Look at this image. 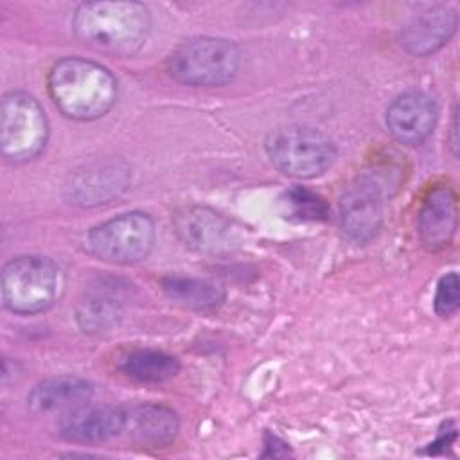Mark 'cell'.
Segmentation results:
<instances>
[{"mask_svg": "<svg viewBox=\"0 0 460 460\" xmlns=\"http://www.w3.org/2000/svg\"><path fill=\"white\" fill-rule=\"evenodd\" d=\"M72 31L88 49L124 58L144 47L151 14L140 2H84L74 13Z\"/></svg>", "mask_w": 460, "mask_h": 460, "instance_id": "obj_1", "label": "cell"}, {"mask_svg": "<svg viewBox=\"0 0 460 460\" xmlns=\"http://www.w3.org/2000/svg\"><path fill=\"white\" fill-rule=\"evenodd\" d=\"M47 92L54 106L72 120L104 117L117 101V81L101 63L84 58H63L47 75Z\"/></svg>", "mask_w": 460, "mask_h": 460, "instance_id": "obj_2", "label": "cell"}, {"mask_svg": "<svg viewBox=\"0 0 460 460\" xmlns=\"http://www.w3.org/2000/svg\"><path fill=\"white\" fill-rule=\"evenodd\" d=\"M167 74L181 84L217 88L239 72L241 50L225 38L198 36L180 43L167 58Z\"/></svg>", "mask_w": 460, "mask_h": 460, "instance_id": "obj_3", "label": "cell"}, {"mask_svg": "<svg viewBox=\"0 0 460 460\" xmlns=\"http://www.w3.org/2000/svg\"><path fill=\"white\" fill-rule=\"evenodd\" d=\"M2 300L16 314L47 311L61 295L63 273L43 255H20L5 262L0 277Z\"/></svg>", "mask_w": 460, "mask_h": 460, "instance_id": "obj_4", "label": "cell"}, {"mask_svg": "<svg viewBox=\"0 0 460 460\" xmlns=\"http://www.w3.org/2000/svg\"><path fill=\"white\" fill-rule=\"evenodd\" d=\"M270 162L286 176L309 180L323 174L336 160L334 142L316 128L282 126L266 137Z\"/></svg>", "mask_w": 460, "mask_h": 460, "instance_id": "obj_5", "label": "cell"}, {"mask_svg": "<svg viewBox=\"0 0 460 460\" xmlns=\"http://www.w3.org/2000/svg\"><path fill=\"white\" fill-rule=\"evenodd\" d=\"M49 138V120L41 104L25 92H9L0 102V151L7 162L36 158Z\"/></svg>", "mask_w": 460, "mask_h": 460, "instance_id": "obj_6", "label": "cell"}, {"mask_svg": "<svg viewBox=\"0 0 460 460\" xmlns=\"http://www.w3.org/2000/svg\"><path fill=\"white\" fill-rule=\"evenodd\" d=\"M93 257L110 264H135L144 261L155 244V223L149 214L131 210L90 228L86 235Z\"/></svg>", "mask_w": 460, "mask_h": 460, "instance_id": "obj_7", "label": "cell"}, {"mask_svg": "<svg viewBox=\"0 0 460 460\" xmlns=\"http://www.w3.org/2000/svg\"><path fill=\"white\" fill-rule=\"evenodd\" d=\"M392 174L372 167L359 172L340 198L341 232L358 244L370 241L383 225L385 198L390 194Z\"/></svg>", "mask_w": 460, "mask_h": 460, "instance_id": "obj_8", "label": "cell"}, {"mask_svg": "<svg viewBox=\"0 0 460 460\" xmlns=\"http://www.w3.org/2000/svg\"><path fill=\"white\" fill-rule=\"evenodd\" d=\"M178 239L192 252L225 255L237 248L239 232L223 214L203 205H187L172 216Z\"/></svg>", "mask_w": 460, "mask_h": 460, "instance_id": "obj_9", "label": "cell"}, {"mask_svg": "<svg viewBox=\"0 0 460 460\" xmlns=\"http://www.w3.org/2000/svg\"><path fill=\"white\" fill-rule=\"evenodd\" d=\"M438 110L435 101L419 90L397 95L386 108V128L390 135L406 146L422 144L437 124Z\"/></svg>", "mask_w": 460, "mask_h": 460, "instance_id": "obj_10", "label": "cell"}, {"mask_svg": "<svg viewBox=\"0 0 460 460\" xmlns=\"http://www.w3.org/2000/svg\"><path fill=\"white\" fill-rule=\"evenodd\" d=\"M458 225V203L451 185H433L419 208L417 232L424 248L437 252L449 246Z\"/></svg>", "mask_w": 460, "mask_h": 460, "instance_id": "obj_11", "label": "cell"}, {"mask_svg": "<svg viewBox=\"0 0 460 460\" xmlns=\"http://www.w3.org/2000/svg\"><path fill=\"white\" fill-rule=\"evenodd\" d=\"M126 426V410L84 404L61 415L58 431L68 442L101 444L119 437Z\"/></svg>", "mask_w": 460, "mask_h": 460, "instance_id": "obj_12", "label": "cell"}, {"mask_svg": "<svg viewBox=\"0 0 460 460\" xmlns=\"http://www.w3.org/2000/svg\"><path fill=\"white\" fill-rule=\"evenodd\" d=\"M458 25V16L453 9L438 5L429 7L411 16L401 29V47L413 56H429L442 49Z\"/></svg>", "mask_w": 460, "mask_h": 460, "instance_id": "obj_13", "label": "cell"}, {"mask_svg": "<svg viewBox=\"0 0 460 460\" xmlns=\"http://www.w3.org/2000/svg\"><path fill=\"white\" fill-rule=\"evenodd\" d=\"M129 181V169L126 164L117 160L95 162L84 165L83 171L75 172L68 190L70 203L81 207H93L108 203L111 198H117Z\"/></svg>", "mask_w": 460, "mask_h": 460, "instance_id": "obj_14", "label": "cell"}, {"mask_svg": "<svg viewBox=\"0 0 460 460\" xmlns=\"http://www.w3.org/2000/svg\"><path fill=\"white\" fill-rule=\"evenodd\" d=\"M124 431L138 447L158 449L176 438L180 419L176 411L165 404L142 402L126 410Z\"/></svg>", "mask_w": 460, "mask_h": 460, "instance_id": "obj_15", "label": "cell"}, {"mask_svg": "<svg viewBox=\"0 0 460 460\" xmlns=\"http://www.w3.org/2000/svg\"><path fill=\"white\" fill-rule=\"evenodd\" d=\"M93 386L77 376H58L40 381L27 395L34 413H66L90 402Z\"/></svg>", "mask_w": 460, "mask_h": 460, "instance_id": "obj_16", "label": "cell"}, {"mask_svg": "<svg viewBox=\"0 0 460 460\" xmlns=\"http://www.w3.org/2000/svg\"><path fill=\"white\" fill-rule=\"evenodd\" d=\"M162 289L169 300L194 311L214 309L225 300V291L217 284L194 277H165L162 279Z\"/></svg>", "mask_w": 460, "mask_h": 460, "instance_id": "obj_17", "label": "cell"}, {"mask_svg": "<svg viewBox=\"0 0 460 460\" xmlns=\"http://www.w3.org/2000/svg\"><path fill=\"white\" fill-rule=\"evenodd\" d=\"M120 370L138 383H164L180 372V361L164 350L135 349L120 359Z\"/></svg>", "mask_w": 460, "mask_h": 460, "instance_id": "obj_18", "label": "cell"}, {"mask_svg": "<svg viewBox=\"0 0 460 460\" xmlns=\"http://www.w3.org/2000/svg\"><path fill=\"white\" fill-rule=\"evenodd\" d=\"M120 304L106 291H95L92 296L81 302L77 309L79 325L88 332L106 331L120 316Z\"/></svg>", "mask_w": 460, "mask_h": 460, "instance_id": "obj_19", "label": "cell"}, {"mask_svg": "<svg viewBox=\"0 0 460 460\" xmlns=\"http://www.w3.org/2000/svg\"><path fill=\"white\" fill-rule=\"evenodd\" d=\"M288 203L293 216H296L300 221H323L329 216V207L323 198L302 187L289 190Z\"/></svg>", "mask_w": 460, "mask_h": 460, "instance_id": "obj_20", "label": "cell"}, {"mask_svg": "<svg viewBox=\"0 0 460 460\" xmlns=\"http://www.w3.org/2000/svg\"><path fill=\"white\" fill-rule=\"evenodd\" d=\"M460 305V284H458V275L455 271L446 273L438 284H437V291H435V300H433V307L435 313L442 318H447L451 314L456 313Z\"/></svg>", "mask_w": 460, "mask_h": 460, "instance_id": "obj_21", "label": "cell"}, {"mask_svg": "<svg viewBox=\"0 0 460 460\" xmlns=\"http://www.w3.org/2000/svg\"><path fill=\"white\" fill-rule=\"evenodd\" d=\"M451 147H453V153L456 155V146H458V142H456V113H453V122H451Z\"/></svg>", "mask_w": 460, "mask_h": 460, "instance_id": "obj_22", "label": "cell"}]
</instances>
